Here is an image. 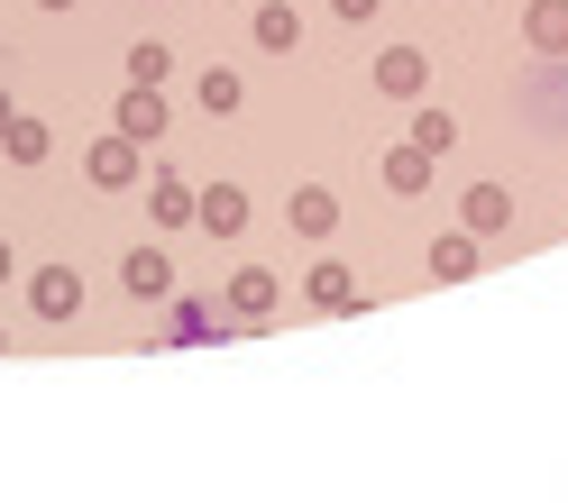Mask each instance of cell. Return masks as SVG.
Here are the masks:
<instances>
[{
	"label": "cell",
	"instance_id": "obj_15",
	"mask_svg": "<svg viewBox=\"0 0 568 503\" xmlns=\"http://www.w3.org/2000/svg\"><path fill=\"white\" fill-rule=\"evenodd\" d=\"M239 101H247V83L230 74V64H211V74H202V111H221V120H230Z\"/></svg>",
	"mask_w": 568,
	"mask_h": 503
},
{
	"label": "cell",
	"instance_id": "obj_6",
	"mask_svg": "<svg viewBox=\"0 0 568 503\" xmlns=\"http://www.w3.org/2000/svg\"><path fill=\"white\" fill-rule=\"evenodd\" d=\"M120 284H129L138 302H165V294H174V266H165V247H129V257H120Z\"/></svg>",
	"mask_w": 568,
	"mask_h": 503
},
{
	"label": "cell",
	"instance_id": "obj_23",
	"mask_svg": "<svg viewBox=\"0 0 568 503\" xmlns=\"http://www.w3.org/2000/svg\"><path fill=\"white\" fill-rule=\"evenodd\" d=\"M0 284H10V238H0Z\"/></svg>",
	"mask_w": 568,
	"mask_h": 503
},
{
	"label": "cell",
	"instance_id": "obj_7",
	"mask_svg": "<svg viewBox=\"0 0 568 503\" xmlns=\"http://www.w3.org/2000/svg\"><path fill=\"white\" fill-rule=\"evenodd\" d=\"M193 220H202L211 238H239V229H247V193H239V184H211V193H193Z\"/></svg>",
	"mask_w": 568,
	"mask_h": 503
},
{
	"label": "cell",
	"instance_id": "obj_10",
	"mask_svg": "<svg viewBox=\"0 0 568 503\" xmlns=\"http://www.w3.org/2000/svg\"><path fill=\"white\" fill-rule=\"evenodd\" d=\"M221 302H230V320H266V311H275V275H266V266L230 275V294H221Z\"/></svg>",
	"mask_w": 568,
	"mask_h": 503
},
{
	"label": "cell",
	"instance_id": "obj_18",
	"mask_svg": "<svg viewBox=\"0 0 568 503\" xmlns=\"http://www.w3.org/2000/svg\"><path fill=\"white\" fill-rule=\"evenodd\" d=\"M413 147L449 156V147H458V120H449V111H422V120H413Z\"/></svg>",
	"mask_w": 568,
	"mask_h": 503
},
{
	"label": "cell",
	"instance_id": "obj_4",
	"mask_svg": "<svg viewBox=\"0 0 568 503\" xmlns=\"http://www.w3.org/2000/svg\"><path fill=\"white\" fill-rule=\"evenodd\" d=\"M83 174H92L101 193H120V184H138V137H129V129H111V137H101V147L83 156Z\"/></svg>",
	"mask_w": 568,
	"mask_h": 503
},
{
	"label": "cell",
	"instance_id": "obj_5",
	"mask_svg": "<svg viewBox=\"0 0 568 503\" xmlns=\"http://www.w3.org/2000/svg\"><path fill=\"white\" fill-rule=\"evenodd\" d=\"M284 220H294V238H331V229H339V193H331V184H294Z\"/></svg>",
	"mask_w": 568,
	"mask_h": 503
},
{
	"label": "cell",
	"instance_id": "obj_11",
	"mask_svg": "<svg viewBox=\"0 0 568 503\" xmlns=\"http://www.w3.org/2000/svg\"><path fill=\"white\" fill-rule=\"evenodd\" d=\"M294 38H303L294 0H266V10H257V47H266V55H294Z\"/></svg>",
	"mask_w": 568,
	"mask_h": 503
},
{
	"label": "cell",
	"instance_id": "obj_12",
	"mask_svg": "<svg viewBox=\"0 0 568 503\" xmlns=\"http://www.w3.org/2000/svg\"><path fill=\"white\" fill-rule=\"evenodd\" d=\"M303 294L322 302V311H358V275H348V266H312V284H303Z\"/></svg>",
	"mask_w": 568,
	"mask_h": 503
},
{
	"label": "cell",
	"instance_id": "obj_17",
	"mask_svg": "<svg viewBox=\"0 0 568 503\" xmlns=\"http://www.w3.org/2000/svg\"><path fill=\"white\" fill-rule=\"evenodd\" d=\"M477 247H486V238H468V229L440 238V247H432V275H468V266H477Z\"/></svg>",
	"mask_w": 568,
	"mask_h": 503
},
{
	"label": "cell",
	"instance_id": "obj_22",
	"mask_svg": "<svg viewBox=\"0 0 568 503\" xmlns=\"http://www.w3.org/2000/svg\"><path fill=\"white\" fill-rule=\"evenodd\" d=\"M38 10H83V0H38Z\"/></svg>",
	"mask_w": 568,
	"mask_h": 503
},
{
	"label": "cell",
	"instance_id": "obj_20",
	"mask_svg": "<svg viewBox=\"0 0 568 503\" xmlns=\"http://www.w3.org/2000/svg\"><path fill=\"white\" fill-rule=\"evenodd\" d=\"M156 220L184 229V220H193V193H184V184H156Z\"/></svg>",
	"mask_w": 568,
	"mask_h": 503
},
{
	"label": "cell",
	"instance_id": "obj_21",
	"mask_svg": "<svg viewBox=\"0 0 568 503\" xmlns=\"http://www.w3.org/2000/svg\"><path fill=\"white\" fill-rule=\"evenodd\" d=\"M331 10H339V19H376L385 0H331Z\"/></svg>",
	"mask_w": 568,
	"mask_h": 503
},
{
	"label": "cell",
	"instance_id": "obj_1",
	"mask_svg": "<svg viewBox=\"0 0 568 503\" xmlns=\"http://www.w3.org/2000/svg\"><path fill=\"white\" fill-rule=\"evenodd\" d=\"M422 83H432V55L422 47H385L376 55V92L385 101H422Z\"/></svg>",
	"mask_w": 568,
	"mask_h": 503
},
{
	"label": "cell",
	"instance_id": "obj_2",
	"mask_svg": "<svg viewBox=\"0 0 568 503\" xmlns=\"http://www.w3.org/2000/svg\"><path fill=\"white\" fill-rule=\"evenodd\" d=\"M458 229H468V238H505V229H514V193H505V184H468Z\"/></svg>",
	"mask_w": 568,
	"mask_h": 503
},
{
	"label": "cell",
	"instance_id": "obj_9",
	"mask_svg": "<svg viewBox=\"0 0 568 503\" xmlns=\"http://www.w3.org/2000/svg\"><path fill=\"white\" fill-rule=\"evenodd\" d=\"M120 129L138 137V147H156V137H165V92H156V83H138V92L120 101Z\"/></svg>",
	"mask_w": 568,
	"mask_h": 503
},
{
	"label": "cell",
	"instance_id": "obj_13",
	"mask_svg": "<svg viewBox=\"0 0 568 503\" xmlns=\"http://www.w3.org/2000/svg\"><path fill=\"white\" fill-rule=\"evenodd\" d=\"M432 184V147H395L385 156V193H422Z\"/></svg>",
	"mask_w": 568,
	"mask_h": 503
},
{
	"label": "cell",
	"instance_id": "obj_19",
	"mask_svg": "<svg viewBox=\"0 0 568 503\" xmlns=\"http://www.w3.org/2000/svg\"><path fill=\"white\" fill-rule=\"evenodd\" d=\"M165 330H174V339H221V311H202V302H184V311L165 320Z\"/></svg>",
	"mask_w": 568,
	"mask_h": 503
},
{
	"label": "cell",
	"instance_id": "obj_16",
	"mask_svg": "<svg viewBox=\"0 0 568 503\" xmlns=\"http://www.w3.org/2000/svg\"><path fill=\"white\" fill-rule=\"evenodd\" d=\"M165 74H174V55H165L156 38H138V47H129V83H165Z\"/></svg>",
	"mask_w": 568,
	"mask_h": 503
},
{
	"label": "cell",
	"instance_id": "obj_14",
	"mask_svg": "<svg viewBox=\"0 0 568 503\" xmlns=\"http://www.w3.org/2000/svg\"><path fill=\"white\" fill-rule=\"evenodd\" d=\"M0 147H10V165H47V129L10 111V129H0Z\"/></svg>",
	"mask_w": 568,
	"mask_h": 503
},
{
	"label": "cell",
	"instance_id": "obj_3",
	"mask_svg": "<svg viewBox=\"0 0 568 503\" xmlns=\"http://www.w3.org/2000/svg\"><path fill=\"white\" fill-rule=\"evenodd\" d=\"M28 302H38V320H74L83 311V275L74 266H38L28 275Z\"/></svg>",
	"mask_w": 568,
	"mask_h": 503
},
{
	"label": "cell",
	"instance_id": "obj_8",
	"mask_svg": "<svg viewBox=\"0 0 568 503\" xmlns=\"http://www.w3.org/2000/svg\"><path fill=\"white\" fill-rule=\"evenodd\" d=\"M523 38H531V55H568V0H531Z\"/></svg>",
	"mask_w": 568,
	"mask_h": 503
},
{
	"label": "cell",
	"instance_id": "obj_24",
	"mask_svg": "<svg viewBox=\"0 0 568 503\" xmlns=\"http://www.w3.org/2000/svg\"><path fill=\"white\" fill-rule=\"evenodd\" d=\"M0 129H10V92H0Z\"/></svg>",
	"mask_w": 568,
	"mask_h": 503
}]
</instances>
